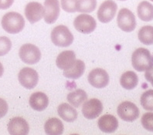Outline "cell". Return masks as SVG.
<instances>
[{
	"label": "cell",
	"instance_id": "obj_1",
	"mask_svg": "<svg viewBox=\"0 0 153 135\" xmlns=\"http://www.w3.org/2000/svg\"><path fill=\"white\" fill-rule=\"evenodd\" d=\"M1 24L3 30L8 33L16 34L23 30L25 20L21 14L16 12H10L3 15Z\"/></svg>",
	"mask_w": 153,
	"mask_h": 135
},
{
	"label": "cell",
	"instance_id": "obj_2",
	"mask_svg": "<svg viewBox=\"0 0 153 135\" xmlns=\"http://www.w3.org/2000/svg\"><path fill=\"white\" fill-rule=\"evenodd\" d=\"M132 66L135 70L143 72L153 65V59L151 53L146 48H138L133 53L131 56Z\"/></svg>",
	"mask_w": 153,
	"mask_h": 135
},
{
	"label": "cell",
	"instance_id": "obj_3",
	"mask_svg": "<svg viewBox=\"0 0 153 135\" xmlns=\"http://www.w3.org/2000/svg\"><path fill=\"white\" fill-rule=\"evenodd\" d=\"M51 40L56 46L67 47L73 43L74 36L67 27L60 25L52 30Z\"/></svg>",
	"mask_w": 153,
	"mask_h": 135
},
{
	"label": "cell",
	"instance_id": "obj_4",
	"mask_svg": "<svg viewBox=\"0 0 153 135\" xmlns=\"http://www.w3.org/2000/svg\"><path fill=\"white\" fill-rule=\"evenodd\" d=\"M19 56L22 62L30 65L37 63L41 59V52L37 46L31 43H26L20 47Z\"/></svg>",
	"mask_w": 153,
	"mask_h": 135
},
{
	"label": "cell",
	"instance_id": "obj_5",
	"mask_svg": "<svg viewBox=\"0 0 153 135\" xmlns=\"http://www.w3.org/2000/svg\"><path fill=\"white\" fill-rule=\"evenodd\" d=\"M117 23L118 27L126 32H132L136 27V19L134 13L126 8L121 9L118 13Z\"/></svg>",
	"mask_w": 153,
	"mask_h": 135
},
{
	"label": "cell",
	"instance_id": "obj_6",
	"mask_svg": "<svg viewBox=\"0 0 153 135\" xmlns=\"http://www.w3.org/2000/svg\"><path fill=\"white\" fill-rule=\"evenodd\" d=\"M74 26L78 32L84 34H89L94 31L97 27V23L91 15L84 13L75 18Z\"/></svg>",
	"mask_w": 153,
	"mask_h": 135
},
{
	"label": "cell",
	"instance_id": "obj_7",
	"mask_svg": "<svg viewBox=\"0 0 153 135\" xmlns=\"http://www.w3.org/2000/svg\"><path fill=\"white\" fill-rule=\"evenodd\" d=\"M118 114L121 120L127 122H133L139 117V109L134 103L130 101L122 102L117 110Z\"/></svg>",
	"mask_w": 153,
	"mask_h": 135
},
{
	"label": "cell",
	"instance_id": "obj_8",
	"mask_svg": "<svg viewBox=\"0 0 153 135\" xmlns=\"http://www.w3.org/2000/svg\"><path fill=\"white\" fill-rule=\"evenodd\" d=\"M118 6L112 0H106L101 3L97 11V19L103 23H108L114 19Z\"/></svg>",
	"mask_w": 153,
	"mask_h": 135
},
{
	"label": "cell",
	"instance_id": "obj_9",
	"mask_svg": "<svg viewBox=\"0 0 153 135\" xmlns=\"http://www.w3.org/2000/svg\"><path fill=\"white\" fill-rule=\"evenodd\" d=\"M18 80L23 87L31 90L37 85L39 76L37 72L33 68L24 67L19 71Z\"/></svg>",
	"mask_w": 153,
	"mask_h": 135
},
{
	"label": "cell",
	"instance_id": "obj_10",
	"mask_svg": "<svg viewBox=\"0 0 153 135\" xmlns=\"http://www.w3.org/2000/svg\"><path fill=\"white\" fill-rule=\"evenodd\" d=\"M109 80H110L109 75L105 69L101 68L92 69L88 74V82L95 88H104L108 86Z\"/></svg>",
	"mask_w": 153,
	"mask_h": 135
},
{
	"label": "cell",
	"instance_id": "obj_11",
	"mask_svg": "<svg viewBox=\"0 0 153 135\" xmlns=\"http://www.w3.org/2000/svg\"><path fill=\"white\" fill-rule=\"evenodd\" d=\"M103 111V104L98 99H91L85 101L82 107V114L85 118L89 120L97 118Z\"/></svg>",
	"mask_w": 153,
	"mask_h": 135
},
{
	"label": "cell",
	"instance_id": "obj_12",
	"mask_svg": "<svg viewBox=\"0 0 153 135\" xmlns=\"http://www.w3.org/2000/svg\"><path fill=\"white\" fill-rule=\"evenodd\" d=\"M43 9V17L45 22L47 24L54 23L57 20L60 13L59 0H45Z\"/></svg>",
	"mask_w": 153,
	"mask_h": 135
},
{
	"label": "cell",
	"instance_id": "obj_13",
	"mask_svg": "<svg viewBox=\"0 0 153 135\" xmlns=\"http://www.w3.org/2000/svg\"><path fill=\"white\" fill-rule=\"evenodd\" d=\"M43 13L44 9L39 2H29L25 8V15L31 24L39 22L43 18Z\"/></svg>",
	"mask_w": 153,
	"mask_h": 135
},
{
	"label": "cell",
	"instance_id": "obj_14",
	"mask_svg": "<svg viewBox=\"0 0 153 135\" xmlns=\"http://www.w3.org/2000/svg\"><path fill=\"white\" fill-rule=\"evenodd\" d=\"M8 131L12 135H26L30 131V126L25 119L16 117L9 122Z\"/></svg>",
	"mask_w": 153,
	"mask_h": 135
},
{
	"label": "cell",
	"instance_id": "obj_15",
	"mask_svg": "<svg viewBox=\"0 0 153 135\" xmlns=\"http://www.w3.org/2000/svg\"><path fill=\"white\" fill-rule=\"evenodd\" d=\"M97 125L101 131L105 133H113L118 129V121L113 115L105 114L99 118Z\"/></svg>",
	"mask_w": 153,
	"mask_h": 135
},
{
	"label": "cell",
	"instance_id": "obj_16",
	"mask_svg": "<svg viewBox=\"0 0 153 135\" xmlns=\"http://www.w3.org/2000/svg\"><path fill=\"white\" fill-rule=\"evenodd\" d=\"M76 55L72 50H66L58 55L56 64L58 68L63 70H67L73 66L76 62Z\"/></svg>",
	"mask_w": 153,
	"mask_h": 135
},
{
	"label": "cell",
	"instance_id": "obj_17",
	"mask_svg": "<svg viewBox=\"0 0 153 135\" xmlns=\"http://www.w3.org/2000/svg\"><path fill=\"white\" fill-rule=\"evenodd\" d=\"M30 105L36 111H43L49 105V99L44 93H33L30 97Z\"/></svg>",
	"mask_w": 153,
	"mask_h": 135
},
{
	"label": "cell",
	"instance_id": "obj_18",
	"mask_svg": "<svg viewBox=\"0 0 153 135\" xmlns=\"http://www.w3.org/2000/svg\"><path fill=\"white\" fill-rule=\"evenodd\" d=\"M57 113L59 116L67 122H74L76 120L78 114L77 111L68 103H61L58 106Z\"/></svg>",
	"mask_w": 153,
	"mask_h": 135
},
{
	"label": "cell",
	"instance_id": "obj_19",
	"mask_svg": "<svg viewBox=\"0 0 153 135\" xmlns=\"http://www.w3.org/2000/svg\"><path fill=\"white\" fill-rule=\"evenodd\" d=\"M64 124L56 117L50 118L45 123L44 130L47 134L60 135L64 132Z\"/></svg>",
	"mask_w": 153,
	"mask_h": 135
},
{
	"label": "cell",
	"instance_id": "obj_20",
	"mask_svg": "<svg viewBox=\"0 0 153 135\" xmlns=\"http://www.w3.org/2000/svg\"><path fill=\"white\" fill-rule=\"evenodd\" d=\"M85 71V64L82 60H77L73 66L67 70H64V76L69 79L76 80L80 78Z\"/></svg>",
	"mask_w": 153,
	"mask_h": 135
},
{
	"label": "cell",
	"instance_id": "obj_21",
	"mask_svg": "<svg viewBox=\"0 0 153 135\" xmlns=\"http://www.w3.org/2000/svg\"><path fill=\"white\" fill-rule=\"evenodd\" d=\"M137 13L141 20L149 22L153 19V6L147 1H142L138 4Z\"/></svg>",
	"mask_w": 153,
	"mask_h": 135
},
{
	"label": "cell",
	"instance_id": "obj_22",
	"mask_svg": "<svg viewBox=\"0 0 153 135\" xmlns=\"http://www.w3.org/2000/svg\"><path fill=\"white\" fill-rule=\"evenodd\" d=\"M138 83V77L133 71L124 73L120 78V84L126 90H132L135 88Z\"/></svg>",
	"mask_w": 153,
	"mask_h": 135
},
{
	"label": "cell",
	"instance_id": "obj_23",
	"mask_svg": "<svg viewBox=\"0 0 153 135\" xmlns=\"http://www.w3.org/2000/svg\"><path fill=\"white\" fill-rule=\"evenodd\" d=\"M67 99L71 105L74 107H80L88 99V95L84 90L81 89L76 90L68 94Z\"/></svg>",
	"mask_w": 153,
	"mask_h": 135
},
{
	"label": "cell",
	"instance_id": "obj_24",
	"mask_svg": "<svg viewBox=\"0 0 153 135\" xmlns=\"http://www.w3.org/2000/svg\"><path fill=\"white\" fill-rule=\"evenodd\" d=\"M138 40L145 45L153 44V27L145 26L139 30L138 33Z\"/></svg>",
	"mask_w": 153,
	"mask_h": 135
},
{
	"label": "cell",
	"instance_id": "obj_25",
	"mask_svg": "<svg viewBox=\"0 0 153 135\" xmlns=\"http://www.w3.org/2000/svg\"><path fill=\"white\" fill-rule=\"evenodd\" d=\"M97 7V0H77L76 11L82 13H89L94 11Z\"/></svg>",
	"mask_w": 153,
	"mask_h": 135
},
{
	"label": "cell",
	"instance_id": "obj_26",
	"mask_svg": "<svg viewBox=\"0 0 153 135\" xmlns=\"http://www.w3.org/2000/svg\"><path fill=\"white\" fill-rule=\"evenodd\" d=\"M141 105L148 111H153V90H149L141 97Z\"/></svg>",
	"mask_w": 153,
	"mask_h": 135
},
{
	"label": "cell",
	"instance_id": "obj_27",
	"mask_svg": "<svg viewBox=\"0 0 153 135\" xmlns=\"http://www.w3.org/2000/svg\"><path fill=\"white\" fill-rule=\"evenodd\" d=\"M143 128L149 131L153 132V113L148 112L146 113L141 119Z\"/></svg>",
	"mask_w": 153,
	"mask_h": 135
},
{
	"label": "cell",
	"instance_id": "obj_28",
	"mask_svg": "<svg viewBox=\"0 0 153 135\" xmlns=\"http://www.w3.org/2000/svg\"><path fill=\"white\" fill-rule=\"evenodd\" d=\"M11 48V40L6 36H1L0 37V56L7 54L10 51Z\"/></svg>",
	"mask_w": 153,
	"mask_h": 135
},
{
	"label": "cell",
	"instance_id": "obj_29",
	"mask_svg": "<svg viewBox=\"0 0 153 135\" xmlns=\"http://www.w3.org/2000/svg\"><path fill=\"white\" fill-rule=\"evenodd\" d=\"M76 1L77 0H60L62 9L67 13H75L76 12Z\"/></svg>",
	"mask_w": 153,
	"mask_h": 135
},
{
	"label": "cell",
	"instance_id": "obj_30",
	"mask_svg": "<svg viewBox=\"0 0 153 135\" xmlns=\"http://www.w3.org/2000/svg\"><path fill=\"white\" fill-rule=\"evenodd\" d=\"M8 104L5 100L0 98V118L3 117L8 112Z\"/></svg>",
	"mask_w": 153,
	"mask_h": 135
},
{
	"label": "cell",
	"instance_id": "obj_31",
	"mask_svg": "<svg viewBox=\"0 0 153 135\" xmlns=\"http://www.w3.org/2000/svg\"><path fill=\"white\" fill-rule=\"evenodd\" d=\"M14 0H0V10H7L11 7Z\"/></svg>",
	"mask_w": 153,
	"mask_h": 135
},
{
	"label": "cell",
	"instance_id": "obj_32",
	"mask_svg": "<svg viewBox=\"0 0 153 135\" xmlns=\"http://www.w3.org/2000/svg\"><path fill=\"white\" fill-rule=\"evenodd\" d=\"M145 77H146V79L153 86V65L151 67L149 68L147 70H146Z\"/></svg>",
	"mask_w": 153,
	"mask_h": 135
},
{
	"label": "cell",
	"instance_id": "obj_33",
	"mask_svg": "<svg viewBox=\"0 0 153 135\" xmlns=\"http://www.w3.org/2000/svg\"><path fill=\"white\" fill-rule=\"evenodd\" d=\"M3 72H4L3 66H2V64L1 63V62H0V77L2 76V74H3Z\"/></svg>",
	"mask_w": 153,
	"mask_h": 135
},
{
	"label": "cell",
	"instance_id": "obj_34",
	"mask_svg": "<svg viewBox=\"0 0 153 135\" xmlns=\"http://www.w3.org/2000/svg\"><path fill=\"white\" fill-rule=\"evenodd\" d=\"M119 1H126V0H119Z\"/></svg>",
	"mask_w": 153,
	"mask_h": 135
},
{
	"label": "cell",
	"instance_id": "obj_35",
	"mask_svg": "<svg viewBox=\"0 0 153 135\" xmlns=\"http://www.w3.org/2000/svg\"><path fill=\"white\" fill-rule=\"evenodd\" d=\"M150 1H152V2H153V0H150Z\"/></svg>",
	"mask_w": 153,
	"mask_h": 135
}]
</instances>
